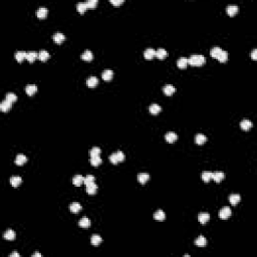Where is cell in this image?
I'll return each instance as SVG.
<instances>
[{
    "instance_id": "6da1fadb",
    "label": "cell",
    "mask_w": 257,
    "mask_h": 257,
    "mask_svg": "<svg viewBox=\"0 0 257 257\" xmlns=\"http://www.w3.org/2000/svg\"><path fill=\"white\" fill-rule=\"evenodd\" d=\"M206 59L203 55H199V54H195V55L190 56L188 59V64L192 66H201L205 64Z\"/></svg>"
},
{
    "instance_id": "7a4b0ae2",
    "label": "cell",
    "mask_w": 257,
    "mask_h": 257,
    "mask_svg": "<svg viewBox=\"0 0 257 257\" xmlns=\"http://www.w3.org/2000/svg\"><path fill=\"white\" fill-rule=\"evenodd\" d=\"M231 214H232L231 209H230L229 207H227V206L223 207V208L219 211V217L221 219H223V220L228 219L230 216H231Z\"/></svg>"
},
{
    "instance_id": "3957f363",
    "label": "cell",
    "mask_w": 257,
    "mask_h": 257,
    "mask_svg": "<svg viewBox=\"0 0 257 257\" xmlns=\"http://www.w3.org/2000/svg\"><path fill=\"white\" fill-rule=\"evenodd\" d=\"M113 77H114V73H113V70H111V69H106V70H104L103 73H102V77H103L104 82H110L113 78Z\"/></svg>"
},
{
    "instance_id": "277c9868",
    "label": "cell",
    "mask_w": 257,
    "mask_h": 257,
    "mask_svg": "<svg viewBox=\"0 0 257 257\" xmlns=\"http://www.w3.org/2000/svg\"><path fill=\"white\" fill-rule=\"evenodd\" d=\"M165 139H166V141L168 142V143L173 144L174 142H176L178 140V136L174 132H169V133H167V134H166Z\"/></svg>"
},
{
    "instance_id": "5b68a950",
    "label": "cell",
    "mask_w": 257,
    "mask_h": 257,
    "mask_svg": "<svg viewBox=\"0 0 257 257\" xmlns=\"http://www.w3.org/2000/svg\"><path fill=\"white\" fill-rule=\"evenodd\" d=\"M11 106H12V103H10V102H8L7 99H5V101H3L1 104H0V110H1L3 113H6L11 108Z\"/></svg>"
},
{
    "instance_id": "8992f818",
    "label": "cell",
    "mask_w": 257,
    "mask_h": 257,
    "mask_svg": "<svg viewBox=\"0 0 257 257\" xmlns=\"http://www.w3.org/2000/svg\"><path fill=\"white\" fill-rule=\"evenodd\" d=\"M97 189H99L97 185L93 183V184L86 186V193H88V195H95V194H97Z\"/></svg>"
},
{
    "instance_id": "52a82bcc",
    "label": "cell",
    "mask_w": 257,
    "mask_h": 257,
    "mask_svg": "<svg viewBox=\"0 0 257 257\" xmlns=\"http://www.w3.org/2000/svg\"><path fill=\"white\" fill-rule=\"evenodd\" d=\"M26 162H27V158H26L24 155H18V156H16L15 161H14V163L17 165V166H22V165H24Z\"/></svg>"
},
{
    "instance_id": "ba28073f",
    "label": "cell",
    "mask_w": 257,
    "mask_h": 257,
    "mask_svg": "<svg viewBox=\"0 0 257 257\" xmlns=\"http://www.w3.org/2000/svg\"><path fill=\"white\" fill-rule=\"evenodd\" d=\"M144 56H145L146 59H153L155 56H156V50L153 48L146 49L145 52H144Z\"/></svg>"
},
{
    "instance_id": "9c48e42d",
    "label": "cell",
    "mask_w": 257,
    "mask_h": 257,
    "mask_svg": "<svg viewBox=\"0 0 257 257\" xmlns=\"http://www.w3.org/2000/svg\"><path fill=\"white\" fill-rule=\"evenodd\" d=\"M97 84H99V79H97V77H91L86 79V86H88V88H95V86H97Z\"/></svg>"
},
{
    "instance_id": "30bf717a",
    "label": "cell",
    "mask_w": 257,
    "mask_h": 257,
    "mask_svg": "<svg viewBox=\"0 0 257 257\" xmlns=\"http://www.w3.org/2000/svg\"><path fill=\"white\" fill-rule=\"evenodd\" d=\"M252 126H253V124L249 120H243L240 123V127L243 131H249L252 128Z\"/></svg>"
},
{
    "instance_id": "8fae6325",
    "label": "cell",
    "mask_w": 257,
    "mask_h": 257,
    "mask_svg": "<svg viewBox=\"0 0 257 257\" xmlns=\"http://www.w3.org/2000/svg\"><path fill=\"white\" fill-rule=\"evenodd\" d=\"M84 178L82 177V175H75V177H73V185H75V186H77V187L82 186V185L84 184Z\"/></svg>"
},
{
    "instance_id": "7c38bea8",
    "label": "cell",
    "mask_w": 257,
    "mask_h": 257,
    "mask_svg": "<svg viewBox=\"0 0 257 257\" xmlns=\"http://www.w3.org/2000/svg\"><path fill=\"white\" fill-rule=\"evenodd\" d=\"M21 182H22V179H21L19 176H12V177L10 178V184H11L12 187H14V188L18 187L19 185L21 184Z\"/></svg>"
},
{
    "instance_id": "4fadbf2b",
    "label": "cell",
    "mask_w": 257,
    "mask_h": 257,
    "mask_svg": "<svg viewBox=\"0 0 257 257\" xmlns=\"http://www.w3.org/2000/svg\"><path fill=\"white\" fill-rule=\"evenodd\" d=\"M224 178H225V175H224L223 172H214V173H213L212 179L216 183H220Z\"/></svg>"
},
{
    "instance_id": "5bb4252c",
    "label": "cell",
    "mask_w": 257,
    "mask_h": 257,
    "mask_svg": "<svg viewBox=\"0 0 257 257\" xmlns=\"http://www.w3.org/2000/svg\"><path fill=\"white\" fill-rule=\"evenodd\" d=\"M37 57H38V54L36 53L35 51H28L27 54H26V59H27L28 62H30V64L35 61V59Z\"/></svg>"
},
{
    "instance_id": "9a60e30c",
    "label": "cell",
    "mask_w": 257,
    "mask_h": 257,
    "mask_svg": "<svg viewBox=\"0 0 257 257\" xmlns=\"http://www.w3.org/2000/svg\"><path fill=\"white\" fill-rule=\"evenodd\" d=\"M25 91L28 95H33L37 91V86L35 84H28L25 88Z\"/></svg>"
},
{
    "instance_id": "2e32d148",
    "label": "cell",
    "mask_w": 257,
    "mask_h": 257,
    "mask_svg": "<svg viewBox=\"0 0 257 257\" xmlns=\"http://www.w3.org/2000/svg\"><path fill=\"white\" fill-rule=\"evenodd\" d=\"M64 39H65V36L61 33V32H56V33L53 35L54 42L57 43V44H60V43H62L64 41Z\"/></svg>"
},
{
    "instance_id": "e0dca14e",
    "label": "cell",
    "mask_w": 257,
    "mask_h": 257,
    "mask_svg": "<svg viewBox=\"0 0 257 257\" xmlns=\"http://www.w3.org/2000/svg\"><path fill=\"white\" fill-rule=\"evenodd\" d=\"M69 210H70V212L77 214V213H78L82 210V205H80L79 203H77V202H73V203H71L70 206H69Z\"/></svg>"
},
{
    "instance_id": "ac0fdd59",
    "label": "cell",
    "mask_w": 257,
    "mask_h": 257,
    "mask_svg": "<svg viewBox=\"0 0 257 257\" xmlns=\"http://www.w3.org/2000/svg\"><path fill=\"white\" fill-rule=\"evenodd\" d=\"M209 219H210V215L208 213H200L198 215V220L201 224H206L209 221Z\"/></svg>"
},
{
    "instance_id": "d6986e66",
    "label": "cell",
    "mask_w": 257,
    "mask_h": 257,
    "mask_svg": "<svg viewBox=\"0 0 257 257\" xmlns=\"http://www.w3.org/2000/svg\"><path fill=\"white\" fill-rule=\"evenodd\" d=\"M26 54H27V52L25 51H17L14 54V57L18 62H22L23 60L26 59Z\"/></svg>"
},
{
    "instance_id": "ffe728a7",
    "label": "cell",
    "mask_w": 257,
    "mask_h": 257,
    "mask_svg": "<svg viewBox=\"0 0 257 257\" xmlns=\"http://www.w3.org/2000/svg\"><path fill=\"white\" fill-rule=\"evenodd\" d=\"M240 200H241V197L239 194H232V195H230V197H229V201L233 206L237 205V204L240 202Z\"/></svg>"
},
{
    "instance_id": "44dd1931",
    "label": "cell",
    "mask_w": 257,
    "mask_h": 257,
    "mask_svg": "<svg viewBox=\"0 0 257 257\" xmlns=\"http://www.w3.org/2000/svg\"><path fill=\"white\" fill-rule=\"evenodd\" d=\"M149 111H150V113H151L152 115H158L159 113L162 111V108H161L159 104H151V106H150Z\"/></svg>"
},
{
    "instance_id": "7402d4cb",
    "label": "cell",
    "mask_w": 257,
    "mask_h": 257,
    "mask_svg": "<svg viewBox=\"0 0 257 257\" xmlns=\"http://www.w3.org/2000/svg\"><path fill=\"white\" fill-rule=\"evenodd\" d=\"M226 12L229 16H234L237 12H238V7L236 5H229L226 8Z\"/></svg>"
},
{
    "instance_id": "603a6c76",
    "label": "cell",
    "mask_w": 257,
    "mask_h": 257,
    "mask_svg": "<svg viewBox=\"0 0 257 257\" xmlns=\"http://www.w3.org/2000/svg\"><path fill=\"white\" fill-rule=\"evenodd\" d=\"M78 225H79L82 228H90L91 227V220L88 218H86V217H84V218H82L79 220Z\"/></svg>"
},
{
    "instance_id": "cb8c5ba5",
    "label": "cell",
    "mask_w": 257,
    "mask_h": 257,
    "mask_svg": "<svg viewBox=\"0 0 257 257\" xmlns=\"http://www.w3.org/2000/svg\"><path fill=\"white\" fill-rule=\"evenodd\" d=\"M149 179H150V176H149V174H147V173H140L138 175V181L143 185L146 184Z\"/></svg>"
},
{
    "instance_id": "d4e9b609",
    "label": "cell",
    "mask_w": 257,
    "mask_h": 257,
    "mask_svg": "<svg viewBox=\"0 0 257 257\" xmlns=\"http://www.w3.org/2000/svg\"><path fill=\"white\" fill-rule=\"evenodd\" d=\"M207 141V138L205 136H204L203 134H198L196 135L195 137V143L197 144V145H203L204 143H206Z\"/></svg>"
},
{
    "instance_id": "484cf974",
    "label": "cell",
    "mask_w": 257,
    "mask_h": 257,
    "mask_svg": "<svg viewBox=\"0 0 257 257\" xmlns=\"http://www.w3.org/2000/svg\"><path fill=\"white\" fill-rule=\"evenodd\" d=\"M47 13H48V10H47L46 8H45V7H40L37 10V12H36V15H37L38 18L43 19V18H45V17H46Z\"/></svg>"
},
{
    "instance_id": "4316f807",
    "label": "cell",
    "mask_w": 257,
    "mask_h": 257,
    "mask_svg": "<svg viewBox=\"0 0 257 257\" xmlns=\"http://www.w3.org/2000/svg\"><path fill=\"white\" fill-rule=\"evenodd\" d=\"M188 64H188V59H187V58H185V57H181V58H179V59H178V61H177L178 67H179V68H181V69L186 68L187 65H188Z\"/></svg>"
},
{
    "instance_id": "83f0119b",
    "label": "cell",
    "mask_w": 257,
    "mask_h": 257,
    "mask_svg": "<svg viewBox=\"0 0 257 257\" xmlns=\"http://www.w3.org/2000/svg\"><path fill=\"white\" fill-rule=\"evenodd\" d=\"M212 176H213L212 172L205 171V172H203V173H202L201 178L205 183H208V182H210V180H212Z\"/></svg>"
},
{
    "instance_id": "f1b7e54d",
    "label": "cell",
    "mask_w": 257,
    "mask_h": 257,
    "mask_svg": "<svg viewBox=\"0 0 257 257\" xmlns=\"http://www.w3.org/2000/svg\"><path fill=\"white\" fill-rule=\"evenodd\" d=\"M154 218L158 220V221H163V220H165V218H166V214H165V212L163 210H158L154 214Z\"/></svg>"
},
{
    "instance_id": "f546056e",
    "label": "cell",
    "mask_w": 257,
    "mask_h": 257,
    "mask_svg": "<svg viewBox=\"0 0 257 257\" xmlns=\"http://www.w3.org/2000/svg\"><path fill=\"white\" fill-rule=\"evenodd\" d=\"M195 244L197 246H199V247H204V246H206L207 244V240L206 238L204 236H199L197 239L195 240Z\"/></svg>"
},
{
    "instance_id": "4dcf8cb0",
    "label": "cell",
    "mask_w": 257,
    "mask_h": 257,
    "mask_svg": "<svg viewBox=\"0 0 257 257\" xmlns=\"http://www.w3.org/2000/svg\"><path fill=\"white\" fill-rule=\"evenodd\" d=\"M102 159L99 156H97V157H91V165L93 167H97L99 166V165L102 164Z\"/></svg>"
},
{
    "instance_id": "1f68e13d",
    "label": "cell",
    "mask_w": 257,
    "mask_h": 257,
    "mask_svg": "<svg viewBox=\"0 0 257 257\" xmlns=\"http://www.w3.org/2000/svg\"><path fill=\"white\" fill-rule=\"evenodd\" d=\"M163 91H164L165 95H172L174 93H175V88H174L173 86H171V84H167V86H164V88H163Z\"/></svg>"
},
{
    "instance_id": "d6a6232c",
    "label": "cell",
    "mask_w": 257,
    "mask_h": 257,
    "mask_svg": "<svg viewBox=\"0 0 257 257\" xmlns=\"http://www.w3.org/2000/svg\"><path fill=\"white\" fill-rule=\"evenodd\" d=\"M102 241L103 240H102V237L99 236V235H93L91 238V243L95 246L99 245L102 243Z\"/></svg>"
},
{
    "instance_id": "836d02e7",
    "label": "cell",
    "mask_w": 257,
    "mask_h": 257,
    "mask_svg": "<svg viewBox=\"0 0 257 257\" xmlns=\"http://www.w3.org/2000/svg\"><path fill=\"white\" fill-rule=\"evenodd\" d=\"M93 52L91 50H86L82 54V59L86 60V61H91V60L93 59Z\"/></svg>"
},
{
    "instance_id": "e575fe53",
    "label": "cell",
    "mask_w": 257,
    "mask_h": 257,
    "mask_svg": "<svg viewBox=\"0 0 257 257\" xmlns=\"http://www.w3.org/2000/svg\"><path fill=\"white\" fill-rule=\"evenodd\" d=\"M38 58L41 60V61L45 62L49 58V53L46 50H41L38 53Z\"/></svg>"
},
{
    "instance_id": "d590c367",
    "label": "cell",
    "mask_w": 257,
    "mask_h": 257,
    "mask_svg": "<svg viewBox=\"0 0 257 257\" xmlns=\"http://www.w3.org/2000/svg\"><path fill=\"white\" fill-rule=\"evenodd\" d=\"M156 56L159 59H164L167 56V51L164 48H159L158 50H156Z\"/></svg>"
},
{
    "instance_id": "8d00e7d4",
    "label": "cell",
    "mask_w": 257,
    "mask_h": 257,
    "mask_svg": "<svg viewBox=\"0 0 257 257\" xmlns=\"http://www.w3.org/2000/svg\"><path fill=\"white\" fill-rule=\"evenodd\" d=\"M4 238L6 239V240H13V239L15 238V233L13 230L11 229H8L7 231H6L5 233H4Z\"/></svg>"
},
{
    "instance_id": "74e56055",
    "label": "cell",
    "mask_w": 257,
    "mask_h": 257,
    "mask_svg": "<svg viewBox=\"0 0 257 257\" xmlns=\"http://www.w3.org/2000/svg\"><path fill=\"white\" fill-rule=\"evenodd\" d=\"M77 11L79 13H84L86 11V9H88V6H86V2H80V3H77Z\"/></svg>"
},
{
    "instance_id": "f35d334b",
    "label": "cell",
    "mask_w": 257,
    "mask_h": 257,
    "mask_svg": "<svg viewBox=\"0 0 257 257\" xmlns=\"http://www.w3.org/2000/svg\"><path fill=\"white\" fill-rule=\"evenodd\" d=\"M217 59H218L220 62H226L228 60V52L222 50L221 53L219 54V56L217 57Z\"/></svg>"
},
{
    "instance_id": "ab89813d",
    "label": "cell",
    "mask_w": 257,
    "mask_h": 257,
    "mask_svg": "<svg viewBox=\"0 0 257 257\" xmlns=\"http://www.w3.org/2000/svg\"><path fill=\"white\" fill-rule=\"evenodd\" d=\"M221 51H222V49L220 48V47H213L210 51V54L213 58H217L219 56V54L221 53Z\"/></svg>"
},
{
    "instance_id": "60d3db41",
    "label": "cell",
    "mask_w": 257,
    "mask_h": 257,
    "mask_svg": "<svg viewBox=\"0 0 257 257\" xmlns=\"http://www.w3.org/2000/svg\"><path fill=\"white\" fill-rule=\"evenodd\" d=\"M7 99V101L10 102V103H14V102L17 101V97H16V95H15V93H6V99Z\"/></svg>"
},
{
    "instance_id": "b9f144b4",
    "label": "cell",
    "mask_w": 257,
    "mask_h": 257,
    "mask_svg": "<svg viewBox=\"0 0 257 257\" xmlns=\"http://www.w3.org/2000/svg\"><path fill=\"white\" fill-rule=\"evenodd\" d=\"M86 6H88V9H95L97 6V0H90V1H86Z\"/></svg>"
},
{
    "instance_id": "7bdbcfd3",
    "label": "cell",
    "mask_w": 257,
    "mask_h": 257,
    "mask_svg": "<svg viewBox=\"0 0 257 257\" xmlns=\"http://www.w3.org/2000/svg\"><path fill=\"white\" fill-rule=\"evenodd\" d=\"M93 183H95V177H93V175H88L86 178H84V184L86 185V186H88V185L93 184Z\"/></svg>"
},
{
    "instance_id": "ee69618b",
    "label": "cell",
    "mask_w": 257,
    "mask_h": 257,
    "mask_svg": "<svg viewBox=\"0 0 257 257\" xmlns=\"http://www.w3.org/2000/svg\"><path fill=\"white\" fill-rule=\"evenodd\" d=\"M91 157H97L101 155V149L99 147H93L90 152Z\"/></svg>"
},
{
    "instance_id": "f6af8a7d",
    "label": "cell",
    "mask_w": 257,
    "mask_h": 257,
    "mask_svg": "<svg viewBox=\"0 0 257 257\" xmlns=\"http://www.w3.org/2000/svg\"><path fill=\"white\" fill-rule=\"evenodd\" d=\"M110 161H111V163H112V164H114V165H116V164H117V163H119V160H117V156L116 153L113 154V155H111V156H110Z\"/></svg>"
},
{
    "instance_id": "bcb514c9",
    "label": "cell",
    "mask_w": 257,
    "mask_h": 257,
    "mask_svg": "<svg viewBox=\"0 0 257 257\" xmlns=\"http://www.w3.org/2000/svg\"><path fill=\"white\" fill-rule=\"evenodd\" d=\"M117 160H119V163L120 162H124V160H125V155H124L123 152L119 151L117 152Z\"/></svg>"
},
{
    "instance_id": "7dc6e473",
    "label": "cell",
    "mask_w": 257,
    "mask_h": 257,
    "mask_svg": "<svg viewBox=\"0 0 257 257\" xmlns=\"http://www.w3.org/2000/svg\"><path fill=\"white\" fill-rule=\"evenodd\" d=\"M110 2L113 4V5H116V6H117V5H121V4H123V3H124V1H123V0H111Z\"/></svg>"
},
{
    "instance_id": "c3c4849f",
    "label": "cell",
    "mask_w": 257,
    "mask_h": 257,
    "mask_svg": "<svg viewBox=\"0 0 257 257\" xmlns=\"http://www.w3.org/2000/svg\"><path fill=\"white\" fill-rule=\"evenodd\" d=\"M251 57L253 60L257 59V49H253V51H252V53H251Z\"/></svg>"
},
{
    "instance_id": "681fc988",
    "label": "cell",
    "mask_w": 257,
    "mask_h": 257,
    "mask_svg": "<svg viewBox=\"0 0 257 257\" xmlns=\"http://www.w3.org/2000/svg\"><path fill=\"white\" fill-rule=\"evenodd\" d=\"M10 256L11 257H19L20 255H19V253H17V252H13V253L10 254Z\"/></svg>"
},
{
    "instance_id": "f907efd6",
    "label": "cell",
    "mask_w": 257,
    "mask_h": 257,
    "mask_svg": "<svg viewBox=\"0 0 257 257\" xmlns=\"http://www.w3.org/2000/svg\"><path fill=\"white\" fill-rule=\"evenodd\" d=\"M36 256H39V257H41V254H40V253H38V252H37V253H34L33 255H32V257H36Z\"/></svg>"
}]
</instances>
